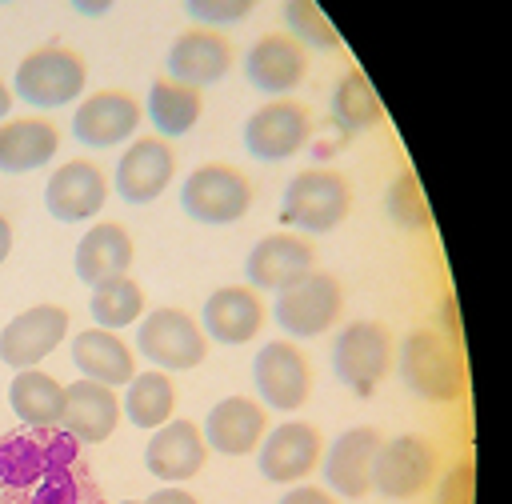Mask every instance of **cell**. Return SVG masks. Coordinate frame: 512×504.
Wrapping results in <instances>:
<instances>
[{
	"mask_svg": "<svg viewBox=\"0 0 512 504\" xmlns=\"http://www.w3.org/2000/svg\"><path fill=\"white\" fill-rule=\"evenodd\" d=\"M396 368L420 400L452 404L468 392V364L460 356V344L436 328H412L396 344Z\"/></svg>",
	"mask_w": 512,
	"mask_h": 504,
	"instance_id": "6da1fadb",
	"label": "cell"
},
{
	"mask_svg": "<svg viewBox=\"0 0 512 504\" xmlns=\"http://www.w3.org/2000/svg\"><path fill=\"white\" fill-rule=\"evenodd\" d=\"M348 212H352V184L344 172L324 164L300 168L280 196V224H288V232L300 236H324L340 228Z\"/></svg>",
	"mask_w": 512,
	"mask_h": 504,
	"instance_id": "7a4b0ae2",
	"label": "cell"
},
{
	"mask_svg": "<svg viewBox=\"0 0 512 504\" xmlns=\"http://www.w3.org/2000/svg\"><path fill=\"white\" fill-rule=\"evenodd\" d=\"M392 368H396V340H392L388 324H380V320H348L336 332V340H332V372L348 392L372 396L388 380Z\"/></svg>",
	"mask_w": 512,
	"mask_h": 504,
	"instance_id": "3957f363",
	"label": "cell"
},
{
	"mask_svg": "<svg viewBox=\"0 0 512 504\" xmlns=\"http://www.w3.org/2000/svg\"><path fill=\"white\" fill-rule=\"evenodd\" d=\"M84 84H88L84 56L64 44H44L16 64L12 96L32 108H64L84 96Z\"/></svg>",
	"mask_w": 512,
	"mask_h": 504,
	"instance_id": "277c9868",
	"label": "cell"
},
{
	"mask_svg": "<svg viewBox=\"0 0 512 504\" xmlns=\"http://www.w3.org/2000/svg\"><path fill=\"white\" fill-rule=\"evenodd\" d=\"M288 340H316L324 332H332L344 316V284L324 272V268H312L308 276H300L296 284L280 288L276 300H272V312H268Z\"/></svg>",
	"mask_w": 512,
	"mask_h": 504,
	"instance_id": "5b68a950",
	"label": "cell"
},
{
	"mask_svg": "<svg viewBox=\"0 0 512 504\" xmlns=\"http://www.w3.org/2000/svg\"><path fill=\"white\" fill-rule=\"evenodd\" d=\"M208 336L200 328V320L184 308H152L144 312V320L136 324V356H144L152 368L160 372H192L208 360Z\"/></svg>",
	"mask_w": 512,
	"mask_h": 504,
	"instance_id": "8992f818",
	"label": "cell"
},
{
	"mask_svg": "<svg viewBox=\"0 0 512 504\" xmlns=\"http://www.w3.org/2000/svg\"><path fill=\"white\" fill-rule=\"evenodd\" d=\"M252 200H256V188H252L248 172H240L236 164H224V160L196 164L180 184V208L196 224H212V228L244 220Z\"/></svg>",
	"mask_w": 512,
	"mask_h": 504,
	"instance_id": "52a82bcc",
	"label": "cell"
},
{
	"mask_svg": "<svg viewBox=\"0 0 512 504\" xmlns=\"http://www.w3.org/2000/svg\"><path fill=\"white\" fill-rule=\"evenodd\" d=\"M256 400L268 412H296L312 396V360L296 340H264L252 356Z\"/></svg>",
	"mask_w": 512,
	"mask_h": 504,
	"instance_id": "ba28073f",
	"label": "cell"
},
{
	"mask_svg": "<svg viewBox=\"0 0 512 504\" xmlns=\"http://www.w3.org/2000/svg\"><path fill=\"white\" fill-rule=\"evenodd\" d=\"M436 476H440V448L428 436L404 432L380 444L372 468V492L388 500H416L436 484Z\"/></svg>",
	"mask_w": 512,
	"mask_h": 504,
	"instance_id": "9c48e42d",
	"label": "cell"
},
{
	"mask_svg": "<svg viewBox=\"0 0 512 504\" xmlns=\"http://www.w3.org/2000/svg\"><path fill=\"white\" fill-rule=\"evenodd\" d=\"M312 132H316V124H312L308 104L280 96V100H264L244 120V148H248V156L264 160V164H280V160H292L296 152H304Z\"/></svg>",
	"mask_w": 512,
	"mask_h": 504,
	"instance_id": "30bf717a",
	"label": "cell"
},
{
	"mask_svg": "<svg viewBox=\"0 0 512 504\" xmlns=\"http://www.w3.org/2000/svg\"><path fill=\"white\" fill-rule=\"evenodd\" d=\"M324 460V436L308 420H280L268 428V436L256 448V468L268 484H304L312 472H320Z\"/></svg>",
	"mask_w": 512,
	"mask_h": 504,
	"instance_id": "8fae6325",
	"label": "cell"
},
{
	"mask_svg": "<svg viewBox=\"0 0 512 504\" xmlns=\"http://www.w3.org/2000/svg\"><path fill=\"white\" fill-rule=\"evenodd\" d=\"M68 464H76V440L64 428H28L0 440V488H28Z\"/></svg>",
	"mask_w": 512,
	"mask_h": 504,
	"instance_id": "7c38bea8",
	"label": "cell"
},
{
	"mask_svg": "<svg viewBox=\"0 0 512 504\" xmlns=\"http://www.w3.org/2000/svg\"><path fill=\"white\" fill-rule=\"evenodd\" d=\"M108 192H112V180L104 176V168L96 160H64L48 184H44V208L52 220L60 224H84V220H96L108 204Z\"/></svg>",
	"mask_w": 512,
	"mask_h": 504,
	"instance_id": "4fadbf2b",
	"label": "cell"
},
{
	"mask_svg": "<svg viewBox=\"0 0 512 504\" xmlns=\"http://www.w3.org/2000/svg\"><path fill=\"white\" fill-rule=\"evenodd\" d=\"M144 120V104L124 88H100L84 96L72 112V136L84 148H116L136 140V128Z\"/></svg>",
	"mask_w": 512,
	"mask_h": 504,
	"instance_id": "5bb4252c",
	"label": "cell"
},
{
	"mask_svg": "<svg viewBox=\"0 0 512 504\" xmlns=\"http://www.w3.org/2000/svg\"><path fill=\"white\" fill-rule=\"evenodd\" d=\"M172 180H176V148L168 140H160L156 132L128 140V148L120 152L116 172H112V188L128 204L160 200Z\"/></svg>",
	"mask_w": 512,
	"mask_h": 504,
	"instance_id": "9a60e30c",
	"label": "cell"
},
{
	"mask_svg": "<svg viewBox=\"0 0 512 504\" xmlns=\"http://www.w3.org/2000/svg\"><path fill=\"white\" fill-rule=\"evenodd\" d=\"M380 444H384V436L372 424H356V428L340 432L332 444H324V460H320L324 488L332 496H344V500L368 496L372 492V468H376Z\"/></svg>",
	"mask_w": 512,
	"mask_h": 504,
	"instance_id": "2e32d148",
	"label": "cell"
},
{
	"mask_svg": "<svg viewBox=\"0 0 512 504\" xmlns=\"http://www.w3.org/2000/svg\"><path fill=\"white\" fill-rule=\"evenodd\" d=\"M68 308L60 304H32L24 312H16L4 328H0V360L8 368H36L44 356H52L64 336H68Z\"/></svg>",
	"mask_w": 512,
	"mask_h": 504,
	"instance_id": "e0dca14e",
	"label": "cell"
},
{
	"mask_svg": "<svg viewBox=\"0 0 512 504\" xmlns=\"http://www.w3.org/2000/svg\"><path fill=\"white\" fill-rule=\"evenodd\" d=\"M236 64V48L224 32L216 28H184L172 44H168V56H164V68H168V80H180L188 88H208V84H220Z\"/></svg>",
	"mask_w": 512,
	"mask_h": 504,
	"instance_id": "ac0fdd59",
	"label": "cell"
},
{
	"mask_svg": "<svg viewBox=\"0 0 512 504\" xmlns=\"http://www.w3.org/2000/svg\"><path fill=\"white\" fill-rule=\"evenodd\" d=\"M312 268H316V244L288 228L260 236L244 260L248 288H256V292H280V288L296 284L300 276H308Z\"/></svg>",
	"mask_w": 512,
	"mask_h": 504,
	"instance_id": "d6986e66",
	"label": "cell"
},
{
	"mask_svg": "<svg viewBox=\"0 0 512 504\" xmlns=\"http://www.w3.org/2000/svg\"><path fill=\"white\" fill-rule=\"evenodd\" d=\"M268 324V304L256 288L248 284H224L216 292H208L204 308H200V328L208 340L240 348L252 344Z\"/></svg>",
	"mask_w": 512,
	"mask_h": 504,
	"instance_id": "ffe728a7",
	"label": "cell"
},
{
	"mask_svg": "<svg viewBox=\"0 0 512 504\" xmlns=\"http://www.w3.org/2000/svg\"><path fill=\"white\" fill-rule=\"evenodd\" d=\"M244 76L256 92L280 100L288 92H296L308 76V48L300 40H292L288 32H264L252 40V48L244 52Z\"/></svg>",
	"mask_w": 512,
	"mask_h": 504,
	"instance_id": "44dd1931",
	"label": "cell"
},
{
	"mask_svg": "<svg viewBox=\"0 0 512 504\" xmlns=\"http://www.w3.org/2000/svg\"><path fill=\"white\" fill-rule=\"evenodd\" d=\"M268 428H272L268 408L256 396H224L208 408L200 424L208 452H220V456H252L268 436Z\"/></svg>",
	"mask_w": 512,
	"mask_h": 504,
	"instance_id": "7402d4cb",
	"label": "cell"
},
{
	"mask_svg": "<svg viewBox=\"0 0 512 504\" xmlns=\"http://www.w3.org/2000/svg\"><path fill=\"white\" fill-rule=\"evenodd\" d=\"M204 464H208V440H204L200 424H192V420L172 416L144 444V468L164 484H184V480L200 476Z\"/></svg>",
	"mask_w": 512,
	"mask_h": 504,
	"instance_id": "603a6c76",
	"label": "cell"
},
{
	"mask_svg": "<svg viewBox=\"0 0 512 504\" xmlns=\"http://www.w3.org/2000/svg\"><path fill=\"white\" fill-rule=\"evenodd\" d=\"M120 392L96 380H72L64 384V420L60 428L76 444H104L120 424Z\"/></svg>",
	"mask_w": 512,
	"mask_h": 504,
	"instance_id": "cb8c5ba5",
	"label": "cell"
},
{
	"mask_svg": "<svg viewBox=\"0 0 512 504\" xmlns=\"http://www.w3.org/2000/svg\"><path fill=\"white\" fill-rule=\"evenodd\" d=\"M132 260H136L132 232H128L124 224H116V220H100V224H92V228L80 236L76 256H72V268H76V276H80L88 288H96V284H104V280L128 276Z\"/></svg>",
	"mask_w": 512,
	"mask_h": 504,
	"instance_id": "d4e9b609",
	"label": "cell"
},
{
	"mask_svg": "<svg viewBox=\"0 0 512 504\" xmlns=\"http://www.w3.org/2000/svg\"><path fill=\"white\" fill-rule=\"evenodd\" d=\"M72 364L84 380L108 384V388H124L136 376V348L108 328H84L72 336Z\"/></svg>",
	"mask_w": 512,
	"mask_h": 504,
	"instance_id": "484cf974",
	"label": "cell"
},
{
	"mask_svg": "<svg viewBox=\"0 0 512 504\" xmlns=\"http://www.w3.org/2000/svg\"><path fill=\"white\" fill-rule=\"evenodd\" d=\"M60 152V128L44 116H8L0 124V172H36Z\"/></svg>",
	"mask_w": 512,
	"mask_h": 504,
	"instance_id": "4316f807",
	"label": "cell"
},
{
	"mask_svg": "<svg viewBox=\"0 0 512 504\" xmlns=\"http://www.w3.org/2000/svg\"><path fill=\"white\" fill-rule=\"evenodd\" d=\"M144 116L148 124L156 128L160 140H176V136H188L200 116H204V92L200 88H188L180 80H152L148 88V100H144Z\"/></svg>",
	"mask_w": 512,
	"mask_h": 504,
	"instance_id": "83f0119b",
	"label": "cell"
},
{
	"mask_svg": "<svg viewBox=\"0 0 512 504\" xmlns=\"http://www.w3.org/2000/svg\"><path fill=\"white\" fill-rule=\"evenodd\" d=\"M8 404L28 428H60L64 420V384L40 368H20L8 384Z\"/></svg>",
	"mask_w": 512,
	"mask_h": 504,
	"instance_id": "f1b7e54d",
	"label": "cell"
},
{
	"mask_svg": "<svg viewBox=\"0 0 512 504\" xmlns=\"http://www.w3.org/2000/svg\"><path fill=\"white\" fill-rule=\"evenodd\" d=\"M120 412L128 416V424H136L144 432H156L160 424H168L176 416V384H172V376L160 372V368L136 372L124 384Z\"/></svg>",
	"mask_w": 512,
	"mask_h": 504,
	"instance_id": "f546056e",
	"label": "cell"
},
{
	"mask_svg": "<svg viewBox=\"0 0 512 504\" xmlns=\"http://www.w3.org/2000/svg\"><path fill=\"white\" fill-rule=\"evenodd\" d=\"M384 120V104L360 68H348L332 88V124L340 136H360Z\"/></svg>",
	"mask_w": 512,
	"mask_h": 504,
	"instance_id": "4dcf8cb0",
	"label": "cell"
},
{
	"mask_svg": "<svg viewBox=\"0 0 512 504\" xmlns=\"http://www.w3.org/2000/svg\"><path fill=\"white\" fill-rule=\"evenodd\" d=\"M0 504H104V500H100V488L92 484V476L80 464H68L28 488H4Z\"/></svg>",
	"mask_w": 512,
	"mask_h": 504,
	"instance_id": "1f68e13d",
	"label": "cell"
},
{
	"mask_svg": "<svg viewBox=\"0 0 512 504\" xmlns=\"http://www.w3.org/2000/svg\"><path fill=\"white\" fill-rule=\"evenodd\" d=\"M88 312H92L96 328L124 332V328H132V324L144 320L148 300H144V288H140L136 276H116V280H104V284L92 288Z\"/></svg>",
	"mask_w": 512,
	"mask_h": 504,
	"instance_id": "d6a6232c",
	"label": "cell"
},
{
	"mask_svg": "<svg viewBox=\"0 0 512 504\" xmlns=\"http://www.w3.org/2000/svg\"><path fill=\"white\" fill-rule=\"evenodd\" d=\"M384 208L392 216V224H400L404 232H428L432 228V208H428V196H424V184L412 168H404L388 192H384Z\"/></svg>",
	"mask_w": 512,
	"mask_h": 504,
	"instance_id": "836d02e7",
	"label": "cell"
},
{
	"mask_svg": "<svg viewBox=\"0 0 512 504\" xmlns=\"http://www.w3.org/2000/svg\"><path fill=\"white\" fill-rule=\"evenodd\" d=\"M284 24H288V36L300 40L304 48H340L336 24L312 0H288L284 4Z\"/></svg>",
	"mask_w": 512,
	"mask_h": 504,
	"instance_id": "e575fe53",
	"label": "cell"
},
{
	"mask_svg": "<svg viewBox=\"0 0 512 504\" xmlns=\"http://www.w3.org/2000/svg\"><path fill=\"white\" fill-rule=\"evenodd\" d=\"M436 504H476V464L472 456L448 464L440 476H436Z\"/></svg>",
	"mask_w": 512,
	"mask_h": 504,
	"instance_id": "d590c367",
	"label": "cell"
},
{
	"mask_svg": "<svg viewBox=\"0 0 512 504\" xmlns=\"http://www.w3.org/2000/svg\"><path fill=\"white\" fill-rule=\"evenodd\" d=\"M184 12L200 24V28H228V24H240L248 12H252V0H188Z\"/></svg>",
	"mask_w": 512,
	"mask_h": 504,
	"instance_id": "8d00e7d4",
	"label": "cell"
},
{
	"mask_svg": "<svg viewBox=\"0 0 512 504\" xmlns=\"http://www.w3.org/2000/svg\"><path fill=\"white\" fill-rule=\"evenodd\" d=\"M276 504H340L324 484H292V488H284V496L276 500Z\"/></svg>",
	"mask_w": 512,
	"mask_h": 504,
	"instance_id": "74e56055",
	"label": "cell"
},
{
	"mask_svg": "<svg viewBox=\"0 0 512 504\" xmlns=\"http://www.w3.org/2000/svg\"><path fill=\"white\" fill-rule=\"evenodd\" d=\"M144 504H200L184 484H160Z\"/></svg>",
	"mask_w": 512,
	"mask_h": 504,
	"instance_id": "f35d334b",
	"label": "cell"
},
{
	"mask_svg": "<svg viewBox=\"0 0 512 504\" xmlns=\"http://www.w3.org/2000/svg\"><path fill=\"white\" fill-rule=\"evenodd\" d=\"M440 320H444V328H448L444 336L460 344V312H456V296H452V292L440 300Z\"/></svg>",
	"mask_w": 512,
	"mask_h": 504,
	"instance_id": "ab89813d",
	"label": "cell"
},
{
	"mask_svg": "<svg viewBox=\"0 0 512 504\" xmlns=\"http://www.w3.org/2000/svg\"><path fill=\"white\" fill-rule=\"evenodd\" d=\"M12 256V220L0 212V264Z\"/></svg>",
	"mask_w": 512,
	"mask_h": 504,
	"instance_id": "60d3db41",
	"label": "cell"
},
{
	"mask_svg": "<svg viewBox=\"0 0 512 504\" xmlns=\"http://www.w3.org/2000/svg\"><path fill=\"white\" fill-rule=\"evenodd\" d=\"M12 100H16V96H12V88L0 80V124L8 120V112H12Z\"/></svg>",
	"mask_w": 512,
	"mask_h": 504,
	"instance_id": "b9f144b4",
	"label": "cell"
},
{
	"mask_svg": "<svg viewBox=\"0 0 512 504\" xmlns=\"http://www.w3.org/2000/svg\"><path fill=\"white\" fill-rule=\"evenodd\" d=\"M116 504H144V500H116Z\"/></svg>",
	"mask_w": 512,
	"mask_h": 504,
	"instance_id": "7bdbcfd3",
	"label": "cell"
}]
</instances>
